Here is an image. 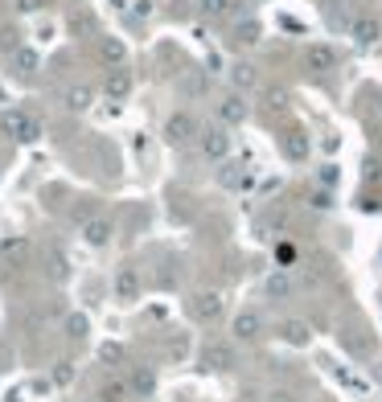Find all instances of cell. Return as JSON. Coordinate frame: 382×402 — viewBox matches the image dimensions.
Returning <instances> with one entry per match:
<instances>
[{
    "instance_id": "obj_25",
    "label": "cell",
    "mask_w": 382,
    "mask_h": 402,
    "mask_svg": "<svg viewBox=\"0 0 382 402\" xmlns=\"http://www.w3.org/2000/svg\"><path fill=\"white\" fill-rule=\"evenodd\" d=\"M120 349H116V345H107V349H103V361H120Z\"/></svg>"
},
{
    "instance_id": "obj_7",
    "label": "cell",
    "mask_w": 382,
    "mask_h": 402,
    "mask_svg": "<svg viewBox=\"0 0 382 402\" xmlns=\"http://www.w3.org/2000/svg\"><path fill=\"white\" fill-rule=\"evenodd\" d=\"M99 58H103L107 66H120L123 62V42L120 37H99Z\"/></svg>"
},
{
    "instance_id": "obj_18",
    "label": "cell",
    "mask_w": 382,
    "mask_h": 402,
    "mask_svg": "<svg viewBox=\"0 0 382 402\" xmlns=\"http://www.w3.org/2000/svg\"><path fill=\"white\" fill-rule=\"evenodd\" d=\"M202 13L206 17H226L230 13V0H202Z\"/></svg>"
},
{
    "instance_id": "obj_10",
    "label": "cell",
    "mask_w": 382,
    "mask_h": 402,
    "mask_svg": "<svg viewBox=\"0 0 382 402\" xmlns=\"http://www.w3.org/2000/svg\"><path fill=\"white\" fill-rule=\"evenodd\" d=\"M350 33H354V37H358L362 46H370V42H374V37H378V21H374V17H358V21H354V29H350Z\"/></svg>"
},
{
    "instance_id": "obj_11",
    "label": "cell",
    "mask_w": 382,
    "mask_h": 402,
    "mask_svg": "<svg viewBox=\"0 0 382 402\" xmlns=\"http://www.w3.org/2000/svg\"><path fill=\"white\" fill-rule=\"evenodd\" d=\"M91 99H95L91 87H70V91H66V107H70V111H87V107H91Z\"/></svg>"
},
{
    "instance_id": "obj_1",
    "label": "cell",
    "mask_w": 382,
    "mask_h": 402,
    "mask_svg": "<svg viewBox=\"0 0 382 402\" xmlns=\"http://www.w3.org/2000/svg\"><path fill=\"white\" fill-rule=\"evenodd\" d=\"M0 127H4L8 136H17V140H37V136H42V123L29 115V111H4V115H0Z\"/></svg>"
},
{
    "instance_id": "obj_14",
    "label": "cell",
    "mask_w": 382,
    "mask_h": 402,
    "mask_svg": "<svg viewBox=\"0 0 382 402\" xmlns=\"http://www.w3.org/2000/svg\"><path fill=\"white\" fill-rule=\"evenodd\" d=\"M309 66H312V70H329V66H333V49H329V46L309 49Z\"/></svg>"
},
{
    "instance_id": "obj_16",
    "label": "cell",
    "mask_w": 382,
    "mask_h": 402,
    "mask_svg": "<svg viewBox=\"0 0 382 402\" xmlns=\"http://www.w3.org/2000/svg\"><path fill=\"white\" fill-rule=\"evenodd\" d=\"M255 329H259V316H251V312L235 320V337H242V341H247V337H255Z\"/></svg>"
},
{
    "instance_id": "obj_15",
    "label": "cell",
    "mask_w": 382,
    "mask_h": 402,
    "mask_svg": "<svg viewBox=\"0 0 382 402\" xmlns=\"http://www.w3.org/2000/svg\"><path fill=\"white\" fill-rule=\"evenodd\" d=\"M280 332H284L292 345H304V341H309V329H304V320H288V325H284Z\"/></svg>"
},
{
    "instance_id": "obj_17",
    "label": "cell",
    "mask_w": 382,
    "mask_h": 402,
    "mask_svg": "<svg viewBox=\"0 0 382 402\" xmlns=\"http://www.w3.org/2000/svg\"><path fill=\"white\" fill-rule=\"evenodd\" d=\"M123 394H128V386H123V382H107V386H103V394H99V402H123Z\"/></svg>"
},
{
    "instance_id": "obj_5",
    "label": "cell",
    "mask_w": 382,
    "mask_h": 402,
    "mask_svg": "<svg viewBox=\"0 0 382 402\" xmlns=\"http://www.w3.org/2000/svg\"><path fill=\"white\" fill-rule=\"evenodd\" d=\"M82 234H87L91 246H103V242L111 238V222H107V218H91V222L82 226Z\"/></svg>"
},
{
    "instance_id": "obj_19",
    "label": "cell",
    "mask_w": 382,
    "mask_h": 402,
    "mask_svg": "<svg viewBox=\"0 0 382 402\" xmlns=\"http://www.w3.org/2000/svg\"><path fill=\"white\" fill-rule=\"evenodd\" d=\"M66 337H70V341H82V337H87V316H70V320H66Z\"/></svg>"
},
{
    "instance_id": "obj_13",
    "label": "cell",
    "mask_w": 382,
    "mask_h": 402,
    "mask_svg": "<svg viewBox=\"0 0 382 402\" xmlns=\"http://www.w3.org/2000/svg\"><path fill=\"white\" fill-rule=\"evenodd\" d=\"M128 91H132V78H128V74H123V70L107 74V95H111V99H123V95H128Z\"/></svg>"
},
{
    "instance_id": "obj_8",
    "label": "cell",
    "mask_w": 382,
    "mask_h": 402,
    "mask_svg": "<svg viewBox=\"0 0 382 402\" xmlns=\"http://www.w3.org/2000/svg\"><path fill=\"white\" fill-rule=\"evenodd\" d=\"M190 132H193V119H190V115H173V119H168V127H165V136H168L173 144L190 140Z\"/></svg>"
},
{
    "instance_id": "obj_27",
    "label": "cell",
    "mask_w": 382,
    "mask_h": 402,
    "mask_svg": "<svg viewBox=\"0 0 382 402\" xmlns=\"http://www.w3.org/2000/svg\"><path fill=\"white\" fill-rule=\"evenodd\" d=\"M87 402H99V398H87Z\"/></svg>"
},
{
    "instance_id": "obj_22",
    "label": "cell",
    "mask_w": 382,
    "mask_h": 402,
    "mask_svg": "<svg viewBox=\"0 0 382 402\" xmlns=\"http://www.w3.org/2000/svg\"><path fill=\"white\" fill-rule=\"evenodd\" d=\"M288 152H292V156H304V140H300V136H292V140H288Z\"/></svg>"
},
{
    "instance_id": "obj_21",
    "label": "cell",
    "mask_w": 382,
    "mask_h": 402,
    "mask_svg": "<svg viewBox=\"0 0 382 402\" xmlns=\"http://www.w3.org/2000/svg\"><path fill=\"white\" fill-rule=\"evenodd\" d=\"M46 4H49V0H17V8H21V13H42Z\"/></svg>"
},
{
    "instance_id": "obj_26",
    "label": "cell",
    "mask_w": 382,
    "mask_h": 402,
    "mask_svg": "<svg viewBox=\"0 0 382 402\" xmlns=\"http://www.w3.org/2000/svg\"><path fill=\"white\" fill-rule=\"evenodd\" d=\"M111 8H120V13H123V8H128V0H111Z\"/></svg>"
},
{
    "instance_id": "obj_6",
    "label": "cell",
    "mask_w": 382,
    "mask_h": 402,
    "mask_svg": "<svg viewBox=\"0 0 382 402\" xmlns=\"http://www.w3.org/2000/svg\"><path fill=\"white\" fill-rule=\"evenodd\" d=\"M132 390H136L140 398H148V394L156 390V374H152L148 365H136V370H132Z\"/></svg>"
},
{
    "instance_id": "obj_24",
    "label": "cell",
    "mask_w": 382,
    "mask_h": 402,
    "mask_svg": "<svg viewBox=\"0 0 382 402\" xmlns=\"http://www.w3.org/2000/svg\"><path fill=\"white\" fill-rule=\"evenodd\" d=\"M235 78H239L242 87H247V82H255V70H247V66H239V74H235Z\"/></svg>"
},
{
    "instance_id": "obj_23",
    "label": "cell",
    "mask_w": 382,
    "mask_h": 402,
    "mask_svg": "<svg viewBox=\"0 0 382 402\" xmlns=\"http://www.w3.org/2000/svg\"><path fill=\"white\" fill-rule=\"evenodd\" d=\"M74 378V370H70V361H62V365H58V382H62V386H66V382Z\"/></svg>"
},
{
    "instance_id": "obj_4",
    "label": "cell",
    "mask_w": 382,
    "mask_h": 402,
    "mask_svg": "<svg viewBox=\"0 0 382 402\" xmlns=\"http://www.w3.org/2000/svg\"><path fill=\"white\" fill-rule=\"evenodd\" d=\"M190 312L197 320H218V312H222V300H218L214 291H206V296H193Z\"/></svg>"
},
{
    "instance_id": "obj_2",
    "label": "cell",
    "mask_w": 382,
    "mask_h": 402,
    "mask_svg": "<svg viewBox=\"0 0 382 402\" xmlns=\"http://www.w3.org/2000/svg\"><path fill=\"white\" fill-rule=\"evenodd\" d=\"M202 152H206L210 161H222V156L230 152V136H226L222 127H206V132H202Z\"/></svg>"
},
{
    "instance_id": "obj_20",
    "label": "cell",
    "mask_w": 382,
    "mask_h": 402,
    "mask_svg": "<svg viewBox=\"0 0 382 402\" xmlns=\"http://www.w3.org/2000/svg\"><path fill=\"white\" fill-rule=\"evenodd\" d=\"M210 361H214L218 370H226V365H230V349H226V345H218V349H210Z\"/></svg>"
},
{
    "instance_id": "obj_12",
    "label": "cell",
    "mask_w": 382,
    "mask_h": 402,
    "mask_svg": "<svg viewBox=\"0 0 382 402\" xmlns=\"http://www.w3.org/2000/svg\"><path fill=\"white\" fill-rule=\"evenodd\" d=\"M218 115L226 119V123H239V119L247 115V107H242V99H239V95H230V99H222V107H218Z\"/></svg>"
},
{
    "instance_id": "obj_9",
    "label": "cell",
    "mask_w": 382,
    "mask_h": 402,
    "mask_svg": "<svg viewBox=\"0 0 382 402\" xmlns=\"http://www.w3.org/2000/svg\"><path fill=\"white\" fill-rule=\"evenodd\" d=\"M13 66H17V74H37V66H42V58L33 54L29 46H21L17 54H13Z\"/></svg>"
},
{
    "instance_id": "obj_3",
    "label": "cell",
    "mask_w": 382,
    "mask_h": 402,
    "mask_svg": "<svg viewBox=\"0 0 382 402\" xmlns=\"http://www.w3.org/2000/svg\"><path fill=\"white\" fill-rule=\"evenodd\" d=\"M116 296H120V300H136V296H140V275H136V267H120V275H116Z\"/></svg>"
}]
</instances>
